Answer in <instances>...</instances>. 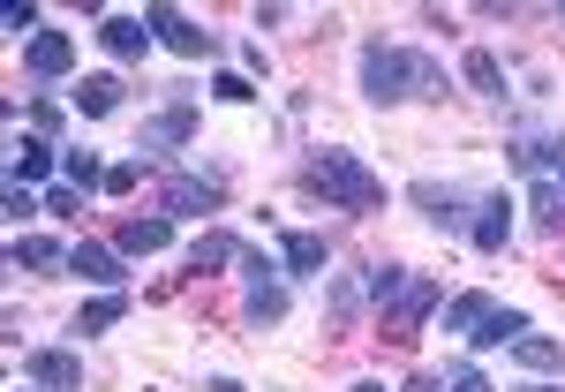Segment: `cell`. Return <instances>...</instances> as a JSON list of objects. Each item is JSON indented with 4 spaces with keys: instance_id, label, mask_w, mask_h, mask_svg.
Returning <instances> with one entry per match:
<instances>
[{
    "instance_id": "cell-16",
    "label": "cell",
    "mask_w": 565,
    "mask_h": 392,
    "mask_svg": "<svg viewBox=\"0 0 565 392\" xmlns=\"http://www.w3.org/2000/svg\"><path fill=\"white\" fill-rule=\"evenodd\" d=\"M521 332H527V309H490L476 332H468V348H513Z\"/></svg>"
},
{
    "instance_id": "cell-9",
    "label": "cell",
    "mask_w": 565,
    "mask_h": 392,
    "mask_svg": "<svg viewBox=\"0 0 565 392\" xmlns=\"http://www.w3.org/2000/svg\"><path fill=\"white\" fill-rule=\"evenodd\" d=\"M23 378H31V385H53V392H76L84 385V362L68 348H31L23 354Z\"/></svg>"
},
{
    "instance_id": "cell-33",
    "label": "cell",
    "mask_w": 565,
    "mask_h": 392,
    "mask_svg": "<svg viewBox=\"0 0 565 392\" xmlns=\"http://www.w3.org/2000/svg\"><path fill=\"white\" fill-rule=\"evenodd\" d=\"M31 129H39V136L61 129V106H53V98H39V106H31Z\"/></svg>"
},
{
    "instance_id": "cell-20",
    "label": "cell",
    "mask_w": 565,
    "mask_h": 392,
    "mask_svg": "<svg viewBox=\"0 0 565 392\" xmlns=\"http://www.w3.org/2000/svg\"><path fill=\"white\" fill-rule=\"evenodd\" d=\"M218 264H242V242L234 234H196L189 242V272H218Z\"/></svg>"
},
{
    "instance_id": "cell-11",
    "label": "cell",
    "mask_w": 565,
    "mask_h": 392,
    "mask_svg": "<svg viewBox=\"0 0 565 392\" xmlns=\"http://www.w3.org/2000/svg\"><path fill=\"white\" fill-rule=\"evenodd\" d=\"M189 136H196V114H189V106H167L159 121H143V144H136V151H143V159H159V151H181Z\"/></svg>"
},
{
    "instance_id": "cell-5",
    "label": "cell",
    "mask_w": 565,
    "mask_h": 392,
    "mask_svg": "<svg viewBox=\"0 0 565 392\" xmlns=\"http://www.w3.org/2000/svg\"><path fill=\"white\" fill-rule=\"evenodd\" d=\"M143 23H151V39L174 45L181 61H204V53H212V31H204V23H189L181 8H143Z\"/></svg>"
},
{
    "instance_id": "cell-21",
    "label": "cell",
    "mask_w": 565,
    "mask_h": 392,
    "mask_svg": "<svg viewBox=\"0 0 565 392\" xmlns=\"http://www.w3.org/2000/svg\"><path fill=\"white\" fill-rule=\"evenodd\" d=\"M121 317H129V295H98V303H84L76 309V332H114V325H121Z\"/></svg>"
},
{
    "instance_id": "cell-35",
    "label": "cell",
    "mask_w": 565,
    "mask_h": 392,
    "mask_svg": "<svg viewBox=\"0 0 565 392\" xmlns=\"http://www.w3.org/2000/svg\"><path fill=\"white\" fill-rule=\"evenodd\" d=\"M204 392H249V385H242V378H212Z\"/></svg>"
},
{
    "instance_id": "cell-12",
    "label": "cell",
    "mask_w": 565,
    "mask_h": 392,
    "mask_svg": "<svg viewBox=\"0 0 565 392\" xmlns=\"http://www.w3.org/2000/svg\"><path fill=\"white\" fill-rule=\"evenodd\" d=\"M98 45H106L114 61H143V45H151V23H143V15H106V23H98Z\"/></svg>"
},
{
    "instance_id": "cell-10",
    "label": "cell",
    "mask_w": 565,
    "mask_h": 392,
    "mask_svg": "<svg viewBox=\"0 0 565 392\" xmlns=\"http://www.w3.org/2000/svg\"><path fill=\"white\" fill-rule=\"evenodd\" d=\"M114 250H121V257H159V250H174V219H167V212H151V219H121Z\"/></svg>"
},
{
    "instance_id": "cell-15",
    "label": "cell",
    "mask_w": 565,
    "mask_h": 392,
    "mask_svg": "<svg viewBox=\"0 0 565 392\" xmlns=\"http://www.w3.org/2000/svg\"><path fill=\"white\" fill-rule=\"evenodd\" d=\"M8 264H15V272H61L68 250H61V242H45V234H15V242H8Z\"/></svg>"
},
{
    "instance_id": "cell-26",
    "label": "cell",
    "mask_w": 565,
    "mask_h": 392,
    "mask_svg": "<svg viewBox=\"0 0 565 392\" xmlns=\"http://www.w3.org/2000/svg\"><path fill=\"white\" fill-rule=\"evenodd\" d=\"M61 174H68V189H106V167H98V159H90V151H61Z\"/></svg>"
},
{
    "instance_id": "cell-8",
    "label": "cell",
    "mask_w": 565,
    "mask_h": 392,
    "mask_svg": "<svg viewBox=\"0 0 565 392\" xmlns=\"http://www.w3.org/2000/svg\"><path fill=\"white\" fill-rule=\"evenodd\" d=\"M23 68H31L39 84L68 76V68H76V39H68V31H39V39L23 45Z\"/></svg>"
},
{
    "instance_id": "cell-19",
    "label": "cell",
    "mask_w": 565,
    "mask_h": 392,
    "mask_svg": "<svg viewBox=\"0 0 565 392\" xmlns=\"http://www.w3.org/2000/svg\"><path fill=\"white\" fill-rule=\"evenodd\" d=\"M527 212H535L543 234H565V181H535L527 189Z\"/></svg>"
},
{
    "instance_id": "cell-17",
    "label": "cell",
    "mask_w": 565,
    "mask_h": 392,
    "mask_svg": "<svg viewBox=\"0 0 565 392\" xmlns=\"http://www.w3.org/2000/svg\"><path fill=\"white\" fill-rule=\"evenodd\" d=\"M324 257H332V250H324V234H302V226H295V234H279V264H287V272H324Z\"/></svg>"
},
{
    "instance_id": "cell-38",
    "label": "cell",
    "mask_w": 565,
    "mask_h": 392,
    "mask_svg": "<svg viewBox=\"0 0 565 392\" xmlns=\"http://www.w3.org/2000/svg\"><path fill=\"white\" fill-rule=\"evenodd\" d=\"M521 392H565V385H521Z\"/></svg>"
},
{
    "instance_id": "cell-29",
    "label": "cell",
    "mask_w": 565,
    "mask_h": 392,
    "mask_svg": "<svg viewBox=\"0 0 565 392\" xmlns=\"http://www.w3.org/2000/svg\"><path fill=\"white\" fill-rule=\"evenodd\" d=\"M8 31L31 45V39H39V8H31V0H8Z\"/></svg>"
},
{
    "instance_id": "cell-37",
    "label": "cell",
    "mask_w": 565,
    "mask_h": 392,
    "mask_svg": "<svg viewBox=\"0 0 565 392\" xmlns=\"http://www.w3.org/2000/svg\"><path fill=\"white\" fill-rule=\"evenodd\" d=\"M348 392H385V385H370V378H362V385H348Z\"/></svg>"
},
{
    "instance_id": "cell-13",
    "label": "cell",
    "mask_w": 565,
    "mask_h": 392,
    "mask_svg": "<svg viewBox=\"0 0 565 392\" xmlns=\"http://www.w3.org/2000/svg\"><path fill=\"white\" fill-rule=\"evenodd\" d=\"M468 234H476V250H505L513 242V197H482Z\"/></svg>"
},
{
    "instance_id": "cell-1",
    "label": "cell",
    "mask_w": 565,
    "mask_h": 392,
    "mask_svg": "<svg viewBox=\"0 0 565 392\" xmlns=\"http://www.w3.org/2000/svg\"><path fill=\"white\" fill-rule=\"evenodd\" d=\"M354 76H362V98L370 106H399V98H445V68H437L430 53H415V45H362V61H354Z\"/></svg>"
},
{
    "instance_id": "cell-28",
    "label": "cell",
    "mask_w": 565,
    "mask_h": 392,
    "mask_svg": "<svg viewBox=\"0 0 565 392\" xmlns=\"http://www.w3.org/2000/svg\"><path fill=\"white\" fill-rule=\"evenodd\" d=\"M415 204H430L437 226H460V197H445V189H415Z\"/></svg>"
},
{
    "instance_id": "cell-24",
    "label": "cell",
    "mask_w": 565,
    "mask_h": 392,
    "mask_svg": "<svg viewBox=\"0 0 565 392\" xmlns=\"http://www.w3.org/2000/svg\"><path fill=\"white\" fill-rule=\"evenodd\" d=\"M490 309H498L490 295H452V303H445V332H476Z\"/></svg>"
},
{
    "instance_id": "cell-36",
    "label": "cell",
    "mask_w": 565,
    "mask_h": 392,
    "mask_svg": "<svg viewBox=\"0 0 565 392\" xmlns=\"http://www.w3.org/2000/svg\"><path fill=\"white\" fill-rule=\"evenodd\" d=\"M407 392H445V378H415V385H407Z\"/></svg>"
},
{
    "instance_id": "cell-32",
    "label": "cell",
    "mask_w": 565,
    "mask_h": 392,
    "mask_svg": "<svg viewBox=\"0 0 565 392\" xmlns=\"http://www.w3.org/2000/svg\"><path fill=\"white\" fill-rule=\"evenodd\" d=\"M445 392H498V385H490L482 370H452V378H445Z\"/></svg>"
},
{
    "instance_id": "cell-18",
    "label": "cell",
    "mask_w": 565,
    "mask_h": 392,
    "mask_svg": "<svg viewBox=\"0 0 565 392\" xmlns=\"http://www.w3.org/2000/svg\"><path fill=\"white\" fill-rule=\"evenodd\" d=\"M114 106H121V76H84V84H76V114L106 121Z\"/></svg>"
},
{
    "instance_id": "cell-34",
    "label": "cell",
    "mask_w": 565,
    "mask_h": 392,
    "mask_svg": "<svg viewBox=\"0 0 565 392\" xmlns=\"http://www.w3.org/2000/svg\"><path fill=\"white\" fill-rule=\"evenodd\" d=\"M106 189H114V197H129V189H136V159H121V167H106Z\"/></svg>"
},
{
    "instance_id": "cell-30",
    "label": "cell",
    "mask_w": 565,
    "mask_h": 392,
    "mask_svg": "<svg viewBox=\"0 0 565 392\" xmlns=\"http://www.w3.org/2000/svg\"><path fill=\"white\" fill-rule=\"evenodd\" d=\"M218 98H226V106H249V98H257V84H249V76H234V68H226V76H218Z\"/></svg>"
},
{
    "instance_id": "cell-2",
    "label": "cell",
    "mask_w": 565,
    "mask_h": 392,
    "mask_svg": "<svg viewBox=\"0 0 565 392\" xmlns=\"http://www.w3.org/2000/svg\"><path fill=\"white\" fill-rule=\"evenodd\" d=\"M302 181L324 197V204H340V212H377L385 204V174H370L354 151H340V144H324V151H309Z\"/></svg>"
},
{
    "instance_id": "cell-7",
    "label": "cell",
    "mask_w": 565,
    "mask_h": 392,
    "mask_svg": "<svg viewBox=\"0 0 565 392\" xmlns=\"http://www.w3.org/2000/svg\"><path fill=\"white\" fill-rule=\"evenodd\" d=\"M218 204H226V189L204 181V174H174L167 181V219H204V212H218Z\"/></svg>"
},
{
    "instance_id": "cell-23",
    "label": "cell",
    "mask_w": 565,
    "mask_h": 392,
    "mask_svg": "<svg viewBox=\"0 0 565 392\" xmlns=\"http://www.w3.org/2000/svg\"><path fill=\"white\" fill-rule=\"evenodd\" d=\"M460 76H468V84L482 91V98H505V68H498V53H468V61H460Z\"/></svg>"
},
{
    "instance_id": "cell-14",
    "label": "cell",
    "mask_w": 565,
    "mask_h": 392,
    "mask_svg": "<svg viewBox=\"0 0 565 392\" xmlns=\"http://www.w3.org/2000/svg\"><path fill=\"white\" fill-rule=\"evenodd\" d=\"M53 159H61V151H53L45 136H23V144H15V159H8V181H23V189H39V181L53 174Z\"/></svg>"
},
{
    "instance_id": "cell-6",
    "label": "cell",
    "mask_w": 565,
    "mask_h": 392,
    "mask_svg": "<svg viewBox=\"0 0 565 392\" xmlns=\"http://www.w3.org/2000/svg\"><path fill=\"white\" fill-rule=\"evenodd\" d=\"M68 272L90 279V287H114V295H121V279H129V264H121L114 242H76V250H68Z\"/></svg>"
},
{
    "instance_id": "cell-4",
    "label": "cell",
    "mask_w": 565,
    "mask_h": 392,
    "mask_svg": "<svg viewBox=\"0 0 565 392\" xmlns=\"http://www.w3.org/2000/svg\"><path fill=\"white\" fill-rule=\"evenodd\" d=\"M242 279H249V317H257V325H279V317H287L279 264H271V257H249V250H242Z\"/></svg>"
},
{
    "instance_id": "cell-31",
    "label": "cell",
    "mask_w": 565,
    "mask_h": 392,
    "mask_svg": "<svg viewBox=\"0 0 565 392\" xmlns=\"http://www.w3.org/2000/svg\"><path fill=\"white\" fill-rule=\"evenodd\" d=\"M31 212H45L39 197H31V189H23V181H8V219H15V226H23V219Z\"/></svg>"
},
{
    "instance_id": "cell-22",
    "label": "cell",
    "mask_w": 565,
    "mask_h": 392,
    "mask_svg": "<svg viewBox=\"0 0 565 392\" xmlns=\"http://www.w3.org/2000/svg\"><path fill=\"white\" fill-rule=\"evenodd\" d=\"M513 362L551 378V370H565V348H558V340H535V332H521V340H513Z\"/></svg>"
},
{
    "instance_id": "cell-27",
    "label": "cell",
    "mask_w": 565,
    "mask_h": 392,
    "mask_svg": "<svg viewBox=\"0 0 565 392\" xmlns=\"http://www.w3.org/2000/svg\"><path fill=\"white\" fill-rule=\"evenodd\" d=\"M76 212H84V189L53 181V189H45V219H76Z\"/></svg>"
},
{
    "instance_id": "cell-3",
    "label": "cell",
    "mask_w": 565,
    "mask_h": 392,
    "mask_svg": "<svg viewBox=\"0 0 565 392\" xmlns=\"http://www.w3.org/2000/svg\"><path fill=\"white\" fill-rule=\"evenodd\" d=\"M430 309H445V287H437V279H407V287L385 303V332H392V340L423 332V317H430Z\"/></svg>"
},
{
    "instance_id": "cell-25",
    "label": "cell",
    "mask_w": 565,
    "mask_h": 392,
    "mask_svg": "<svg viewBox=\"0 0 565 392\" xmlns=\"http://www.w3.org/2000/svg\"><path fill=\"white\" fill-rule=\"evenodd\" d=\"M407 279H415V272H407V264H370V279H362V295H370V303L385 309L392 295H399V287H407Z\"/></svg>"
},
{
    "instance_id": "cell-39",
    "label": "cell",
    "mask_w": 565,
    "mask_h": 392,
    "mask_svg": "<svg viewBox=\"0 0 565 392\" xmlns=\"http://www.w3.org/2000/svg\"><path fill=\"white\" fill-rule=\"evenodd\" d=\"M15 392H23V385H15Z\"/></svg>"
}]
</instances>
